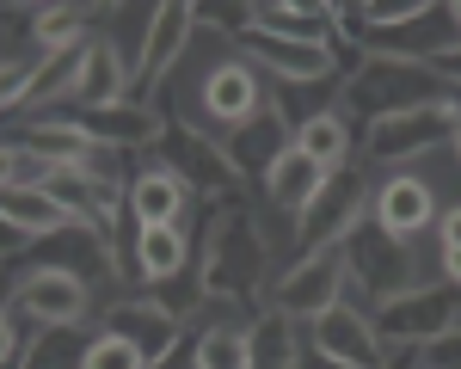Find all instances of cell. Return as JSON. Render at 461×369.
<instances>
[{
	"label": "cell",
	"mask_w": 461,
	"mask_h": 369,
	"mask_svg": "<svg viewBox=\"0 0 461 369\" xmlns=\"http://www.w3.org/2000/svg\"><path fill=\"white\" fill-rule=\"evenodd\" d=\"M302 357H308V327L277 308H258L252 314V369H302Z\"/></svg>",
	"instance_id": "obj_22"
},
{
	"label": "cell",
	"mask_w": 461,
	"mask_h": 369,
	"mask_svg": "<svg viewBox=\"0 0 461 369\" xmlns=\"http://www.w3.org/2000/svg\"><path fill=\"white\" fill-rule=\"evenodd\" d=\"M0 221H6V247H13V258H25L32 240L43 247V240H56V234L80 228L50 191H0Z\"/></svg>",
	"instance_id": "obj_20"
},
{
	"label": "cell",
	"mask_w": 461,
	"mask_h": 369,
	"mask_svg": "<svg viewBox=\"0 0 461 369\" xmlns=\"http://www.w3.org/2000/svg\"><path fill=\"white\" fill-rule=\"evenodd\" d=\"M357 142H363V136L351 130V117H345L339 105H326V111H314V117L295 130V142H289V148L308 154L320 173H345V166H363V160H357Z\"/></svg>",
	"instance_id": "obj_21"
},
{
	"label": "cell",
	"mask_w": 461,
	"mask_h": 369,
	"mask_svg": "<svg viewBox=\"0 0 461 369\" xmlns=\"http://www.w3.org/2000/svg\"><path fill=\"white\" fill-rule=\"evenodd\" d=\"M437 253H443V284L461 290V203H443V216H437Z\"/></svg>",
	"instance_id": "obj_26"
},
{
	"label": "cell",
	"mask_w": 461,
	"mask_h": 369,
	"mask_svg": "<svg viewBox=\"0 0 461 369\" xmlns=\"http://www.w3.org/2000/svg\"><path fill=\"white\" fill-rule=\"evenodd\" d=\"M443 13H449V25L461 32V0H443Z\"/></svg>",
	"instance_id": "obj_30"
},
{
	"label": "cell",
	"mask_w": 461,
	"mask_h": 369,
	"mask_svg": "<svg viewBox=\"0 0 461 369\" xmlns=\"http://www.w3.org/2000/svg\"><path fill=\"white\" fill-rule=\"evenodd\" d=\"M154 369H203V357H197V332H191V338L178 345V351L167 357V364H154Z\"/></svg>",
	"instance_id": "obj_28"
},
{
	"label": "cell",
	"mask_w": 461,
	"mask_h": 369,
	"mask_svg": "<svg viewBox=\"0 0 461 369\" xmlns=\"http://www.w3.org/2000/svg\"><path fill=\"white\" fill-rule=\"evenodd\" d=\"M345 295H351V284H345V253H339V247H320V253H302L284 277L271 284L265 308H277V314H289V320L308 327L326 308H339Z\"/></svg>",
	"instance_id": "obj_7"
},
{
	"label": "cell",
	"mask_w": 461,
	"mask_h": 369,
	"mask_svg": "<svg viewBox=\"0 0 461 369\" xmlns=\"http://www.w3.org/2000/svg\"><path fill=\"white\" fill-rule=\"evenodd\" d=\"M197 265L191 228H130V277L136 290H167Z\"/></svg>",
	"instance_id": "obj_17"
},
{
	"label": "cell",
	"mask_w": 461,
	"mask_h": 369,
	"mask_svg": "<svg viewBox=\"0 0 461 369\" xmlns=\"http://www.w3.org/2000/svg\"><path fill=\"white\" fill-rule=\"evenodd\" d=\"M449 197H437V184L406 166V173H382L375 179V197H369V221L388 228L393 240H430L437 234V216H443Z\"/></svg>",
	"instance_id": "obj_9"
},
{
	"label": "cell",
	"mask_w": 461,
	"mask_h": 369,
	"mask_svg": "<svg viewBox=\"0 0 461 369\" xmlns=\"http://www.w3.org/2000/svg\"><path fill=\"white\" fill-rule=\"evenodd\" d=\"M369 197H375V184H369V166H345V173H332V179L320 184L314 210L302 216V253L339 247V240H345V234L357 228V221L369 216Z\"/></svg>",
	"instance_id": "obj_12"
},
{
	"label": "cell",
	"mask_w": 461,
	"mask_h": 369,
	"mask_svg": "<svg viewBox=\"0 0 461 369\" xmlns=\"http://www.w3.org/2000/svg\"><path fill=\"white\" fill-rule=\"evenodd\" d=\"M99 327H111V332H123L136 351H142L148 364H167L178 345L191 338V320L185 314H173L167 302L154 290H130V295H117L105 314H99Z\"/></svg>",
	"instance_id": "obj_10"
},
{
	"label": "cell",
	"mask_w": 461,
	"mask_h": 369,
	"mask_svg": "<svg viewBox=\"0 0 461 369\" xmlns=\"http://www.w3.org/2000/svg\"><path fill=\"white\" fill-rule=\"evenodd\" d=\"M456 130H461V93H449L443 105L393 111L382 123H369L357 154H363L369 173H406V166H419L430 154H443V148L456 142Z\"/></svg>",
	"instance_id": "obj_5"
},
{
	"label": "cell",
	"mask_w": 461,
	"mask_h": 369,
	"mask_svg": "<svg viewBox=\"0 0 461 369\" xmlns=\"http://www.w3.org/2000/svg\"><path fill=\"white\" fill-rule=\"evenodd\" d=\"M247 37H284V43H339L332 0H252Z\"/></svg>",
	"instance_id": "obj_16"
},
{
	"label": "cell",
	"mask_w": 461,
	"mask_h": 369,
	"mask_svg": "<svg viewBox=\"0 0 461 369\" xmlns=\"http://www.w3.org/2000/svg\"><path fill=\"white\" fill-rule=\"evenodd\" d=\"M412 369H419V364H412Z\"/></svg>",
	"instance_id": "obj_31"
},
{
	"label": "cell",
	"mask_w": 461,
	"mask_h": 369,
	"mask_svg": "<svg viewBox=\"0 0 461 369\" xmlns=\"http://www.w3.org/2000/svg\"><path fill=\"white\" fill-rule=\"evenodd\" d=\"M197 284H203V308L228 302V308H265V295L277 284V258L258 228V210L247 197H221L210 228L197 240Z\"/></svg>",
	"instance_id": "obj_2"
},
{
	"label": "cell",
	"mask_w": 461,
	"mask_h": 369,
	"mask_svg": "<svg viewBox=\"0 0 461 369\" xmlns=\"http://www.w3.org/2000/svg\"><path fill=\"white\" fill-rule=\"evenodd\" d=\"M302 369H339V364H332V357H320L314 345H308V357H302Z\"/></svg>",
	"instance_id": "obj_29"
},
{
	"label": "cell",
	"mask_w": 461,
	"mask_h": 369,
	"mask_svg": "<svg viewBox=\"0 0 461 369\" xmlns=\"http://www.w3.org/2000/svg\"><path fill=\"white\" fill-rule=\"evenodd\" d=\"M191 37H197V6H185V0H160V6H154L148 50H142V62H136V105H154V99L167 93V80L178 74L185 50H191Z\"/></svg>",
	"instance_id": "obj_13"
},
{
	"label": "cell",
	"mask_w": 461,
	"mask_h": 369,
	"mask_svg": "<svg viewBox=\"0 0 461 369\" xmlns=\"http://www.w3.org/2000/svg\"><path fill=\"white\" fill-rule=\"evenodd\" d=\"M56 173H62V166H56L50 154H37L32 142L6 136V148H0V191H50Z\"/></svg>",
	"instance_id": "obj_23"
},
{
	"label": "cell",
	"mask_w": 461,
	"mask_h": 369,
	"mask_svg": "<svg viewBox=\"0 0 461 369\" xmlns=\"http://www.w3.org/2000/svg\"><path fill=\"white\" fill-rule=\"evenodd\" d=\"M111 105H136V68L123 62V50L105 32H93V43L80 50L68 111H111Z\"/></svg>",
	"instance_id": "obj_14"
},
{
	"label": "cell",
	"mask_w": 461,
	"mask_h": 369,
	"mask_svg": "<svg viewBox=\"0 0 461 369\" xmlns=\"http://www.w3.org/2000/svg\"><path fill=\"white\" fill-rule=\"evenodd\" d=\"M86 345H93V327H56L37 332L25 369H86Z\"/></svg>",
	"instance_id": "obj_24"
},
{
	"label": "cell",
	"mask_w": 461,
	"mask_h": 369,
	"mask_svg": "<svg viewBox=\"0 0 461 369\" xmlns=\"http://www.w3.org/2000/svg\"><path fill=\"white\" fill-rule=\"evenodd\" d=\"M191 197L197 191L173 160H142L130 179V228H185Z\"/></svg>",
	"instance_id": "obj_15"
},
{
	"label": "cell",
	"mask_w": 461,
	"mask_h": 369,
	"mask_svg": "<svg viewBox=\"0 0 461 369\" xmlns=\"http://www.w3.org/2000/svg\"><path fill=\"white\" fill-rule=\"evenodd\" d=\"M86 369H154V364H148V357L136 351V345H130V338H123V332L93 327V345H86Z\"/></svg>",
	"instance_id": "obj_25"
},
{
	"label": "cell",
	"mask_w": 461,
	"mask_h": 369,
	"mask_svg": "<svg viewBox=\"0 0 461 369\" xmlns=\"http://www.w3.org/2000/svg\"><path fill=\"white\" fill-rule=\"evenodd\" d=\"M449 93H456V86H449L437 68H425V62L363 56V62H351V74L339 80V111H345V117H363V130H369V123H382V117H393V111L443 105Z\"/></svg>",
	"instance_id": "obj_4"
},
{
	"label": "cell",
	"mask_w": 461,
	"mask_h": 369,
	"mask_svg": "<svg viewBox=\"0 0 461 369\" xmlns=\"http://www.w3.org/2000/svg\"><path fill=\"white\" fill-rule=\"evenodd\" d=\"M308 345L320 357H332L339 369H388V357H393L382 345V332H375V314L357 308L351 295L339 308H326L320 320H308Z\"/></svg>",
	"instance_id": "obj_11"
},
{
	"label": "cell",
	"mask_w": 461,
	"mask_h": 369,
	"mask_svg": "<svg viewBox=\"0 0 461 369\" xmlns=\"http://www.w3.org/2000/svg\"><path fill=\"white\" fill-rule=\"evenodd\" d=\"M419 369H461V327H449L443 338H430L425 351H412Z\"/></svg>",
	"instance_id": "obj_27"
},
{
	"label": "cell",
	"mask_w": 461,
	"mask_h": 369,
	"mask_svg": "<svg viewBox=\"0 0 461 369\" xmlns=\"http://www.w3.org/2000/svg\"><path fill=\"white\" fill-rule=\"evenodd\" d=\"M339 253H345L351 302L369 308V314H375L382 302H400V295H412V290L443 284V253H437V240H393L388 228H375L369 216L339 240Z\"/></svg>",
	"instance_id": "obj_3"
},
{
	"label": "cell",
	"mask_w": 461,
	"mask_h": 369,
	"mask_svg": "<svg viewBox=\"0 0 461 369\" xmlns=\"http://www.w3.org/2000/svg\"><path fill=\"white\" fill-rule=\"evenodd\" d=\"M326 179H332V173H320L308 154H295V148H289V154H277V166L252 184V191H258V203H265L271 216H284V221L302 228V216L314 210V197H320V184H326Z\"/></svg>",
	"instance_id": "obj_19"
},
{
	"label": "cell",
	"mask_w": 461,
	"mask_h": 369,
	"mask_svg": "<svg viewBox=\"0 0 461 369\" xmlns=\"http://www.w3.org/2000/svg\"><path fill=\"white\" fill-rule=\"evenodd\" d=\"M449 327H461V290H449V284H430V290H412L375 308V332L388 351H425Z\"/></svg>",
	"instance_id": "obj_8"
},
{
	"label": "cell",
	"mask_w": 461,
	"mask_h": 369,
	"mask_svg": "<svg viewBox=\"0 0 461 369\" xmlns=\"http://www.w3.org/2000/svg\"><path fill=\"white\" fill-rule=\"evenodd\" d=\"M74 123L86 130L93 148H117V154H142L167 136V111L154 105H111V111H68Z\"/></svg>",
	"instance_id": "obj_18"
},
{
	"label": "cell",
	"mask_w": 461,
	"mask_h": 369,
	"mask_svg": "<svg viewBox=\"0 0 461 369\" xmlns=\"http://www.w3.org/2000/svg\"><path fill=\"white\" fill-rule=\"evenodd\" d=\"M160 105H167L173 130H191L197 142L228 148L240 130H252L271 111V80L247 56L240 25H228L215 13H197V37H191L178 74L167 80Z\"/></svg>",
	"instance_id": "obj_1"
},
{
	"label": "cell",
	"mask_w": 461,
	"mask_h": 369,
	"mask_svg": "<svg viewBox=\"0 0 461 369\" xmlns=\"http://www.w3.org/2000/svg\"><path fill=\"white\" fill-rule=\"evenodd\" d=\"M6 308L19 320H32L37 332H56V327H93V314H105V295L68 265H25L6 290Z\"/></svg>",
	"instance_id": "obj_6"
}]
</instances>
